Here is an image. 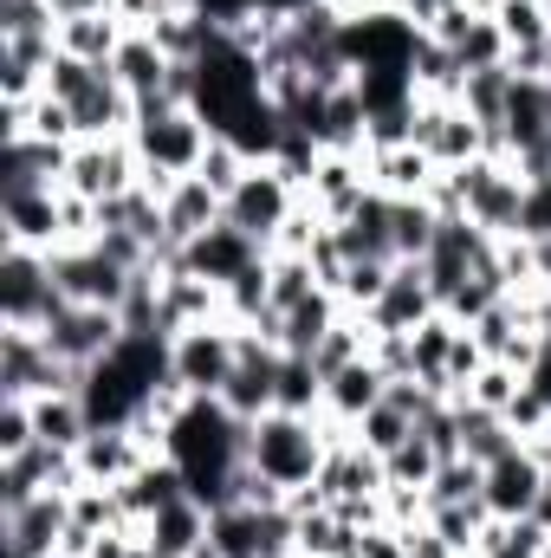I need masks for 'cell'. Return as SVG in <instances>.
<instances>
[{"mask_svg":"<svg viewBox=\"0 0 551 558\" xmlns=\"http://www.w3.org/2000/svg\"><path fill=\"white\" fill-rule=\"evenodd\" d=\"M434 468H441V454H434L428 435H409L396 454H383V481H390V487H421V494H428Z\"/></svg>","mask_w":551,"mask_h":558,"instance_id":"33","label":"cell"},{"mask_svg":"<svg viewBox=\"0 0 551 558\" xmlns=\"http://www.w3.org/2000/svg\"><path fill=\"white\" fill-rule=\"evenodd\" d=\"M532 279L539 292H551V241H532Z\"/></svg>","mask_w":551,"mask_h":558,"instance_id":"46","label":"cell"},{"mask_svg":"<svg viewBox=\"0 0 551 558\" xmlns=\"http://www.w3.org/2000/svg\"><path fill=\"white\" fill-rule=\"evenodd\" d=\"M13 39H59L52 0H0V46Z\"/></svg>","mask_w":551,"mask_h":558,"instance_id":"32","label":"cell"},{"mask_svg":"<svg viewBox=\"0 0 551 558\" xmlns=\"http://www.w3.org/2000/svg\"><path fill=\"white\" fill-rule=\"evenodd\" d=\"M454 422H461V454L480 461V468H493L500 454L526 448V441L513 435V422L500 416V410H487V403H474V397H454Z\"/></svg>","mask_w":551,"mask_h":558,"instance_id":"24","label":"cell"},{"mask_svg":"<svg viewBox=\"0 0 551 558\" xmlns=\"http://www.w3.org/2000/svg\"><path fill=\"white\" fill-rule=\"evenodd\" d=\"M247 169H254V156H247L241 143L215 137V143H208V156H201V169H195V175H201V182H208V189H215V195L228 202V195L241 189V175H247Z\"/></svg>","mask_w":551,"mask_h":558,"instance_id":"35","label":"cell"},{"mask_svg":"<svg viewBox=\"0 0 551 558\" xmlns=\"http://www.w3.org/2000/svg\"><path fill=\"white\" fill-rule=\"evenodd\" d=\"M234 364H241V325H228V318H208V325H188L169 338V377L188 397H221Z\"/></svg>","mask_w":551,"mask_h":558,"instance_id":"4","label":"cell"},{"mask_svg":"<svg viewBox=\"0 0 551 558\" xmlns=\"http://www.w3.org/2000/svg\"><path fill=\"white\" fill-rule=\"evenodd\" d=\"M415 149H428L441 169H461L474 156H493L487 149V131L454 105V98H415V131H409Z\"/></svg>","mask_w":551,"mask_h":558,"instance_id":"10","label":"cell"},{"mask_svg":"<svg viewBox=\"0 0 551 558\" xmlns=\"http://www.w3.org/2000/svg\"><path fill=\"white\" fill-rule=\"evenodd\" d=\"M124 20L105 7V13H78V20H59V52H72V59H85V65H111L118 59V46H124Z\"/></svg>","mask_w":551,"mask_h":558,"instance_id":"27","label":"cell"},{"mask_svg":"<svg viewBox=\"0 0 551 558\" xmlns=\"http://www.w3.org/2000/svg\"><path fill=\"white\" fill-rule=\"evenodd\" d=\"M344 312H351V305H344L338 292H311L298 312H285V318L273 325V344H279V351H292V357H311V351H318V338H325Z\"/></svg>","mask_w":551,"mask_h":558,"instance_id":"26","label":"cell"},{"mask_svg":"<svg viewBox=\"0 0 551 558\" xmlns=\"http://www.w3.org/2000/svg\"><path fill=\"white\" fill-rule=\"evenodd\" d=\"M221 221H228V202H221L201 175H175V182L162 189V228H169L175 247H188L195 234H208V228H221Z\"/></svg>","mask_w":551,"mask_h":558,"instance_id":"19","label":"cell"},{"mask_svg":"<svg viewBox=\"0 0 551 558\" xmlns=\"http://www.w3.org/2000/svg\"><path fill=\"white\" fill-rule=\"evenodd\" d=\"M325 454H331L325 422L318 416H285V410H267V416L254 422V441H247V468L267 474V481H279L285 494H292V487H311L318 468H325Z\"/></svg>","mask_w":551,"mask_h":558,"instance_id":"2","label":"cell"},{"mask_svg":"<svg viewBox=\"0 0 551 558\" xmlns=\"http://www.w3.org/2000/svg\"><path fill=\"white\" fill-rule=\"evenodd\" d=\"M149 454H156V448L143 441L137 428H91V435L78 441V474H85L91 487H124Z\"/></svg>","mask_w":551,"mask_h":558,"instance_id":"17","label":"cell"},{"mask_svg":"<svg viewBox=\"0 0 551 558\" xmlns=\"http://www.w3.org/2000/svg\"><path fill=\"white\" fill-rule=\"evenodd\" d=\"M59 305H72L52 279V260L33 254V247H7L0 254V318L13 331H39Z\"/></svg>","mask_w":551,"mask_h":558,"instance_id":"6","label":"cell"},{"mask_svg":"<svg viewBox=\"0 0 551 558\" xmlns=\"http://www.w3.org/2000/svg\"><path fill=\"white\" fill-rule=\"evenodd\" d=\"M532 520L551 533V468H546V487H539V507H532Z\"/></svg>","mask_w":551,"mask_h":558,"instance_id":"48","label":"cell"},{"mask_svg":"<svg viewBox=\"0 0 551 558\" xmlns=\"http://www.w3.org/2000/svg\"><path fill=\"white\" fill-rule=\"evenodd\" d=\"M0 221H7V247H33V254H59L65 234V189H26V195H0Z\"/></svg>","mask_w":551,"mask_h":558,"instance_id":"12","label":"cell"},{"mask_svg":"<svg viewBox=\"0 0 551 558\" xmlns=\"http://www.w3.org/2000/svg\"><path fill=\"white\" fill-rule=\"evenodd\" d=\"M292 558H311V553H292Z\"/></svg>","mask_w":551,"mask_h":558,"instance_id":"51","label":"cell"},{"mask_svg":"<svg viewBox=\"0 0 551 558\" xmlns=\"http://www.w3.org/2000/svg\"><path fill=\"white\" fill-rule=\"evenodd\" d=\"M434 175H441V162H434L428 149H415V143L370 149V189H383V195H396V202H428Z\"/></svg>","mask_w":551,"mask_h":558,"instance_id":"22","label":"cell"},{"mask_svg":"<svg viewBox=\"0 0 551 558\" xmlns=\"http://www.w3.org/2000/svg\"><path fill=\"white\" fill-rule=\"evenodd\" d=\"M506 422H513V435H519V441H532V435H546V428H551V403L532 390V384H519V397L506 403Z\"/></svg>","mask_w":551,"mask_h":558,"instance_id":"41","label":"cell"},{"mask_svg":"<svg viewBox=\"0 0 551 558\" xmlns=\"http://www.w3.org/2000/svg\"><path fill=\"white\" fill-rule=\"evenodd\" d=\"M461 7H474V13H487V20H493V13H500L506 0H461Z\"/></svg>","mask_w":551,"mask_h":558,"instance_id":"49","label":"cell"},{"mask_svg":"<svg viewBox=\"0 0 551 558\" xmlns=\"http://www.w3.org/2000/svg\"><path fill=\"white\" fill-rule=\"evenodd\" d=\"M305 208V195H298V182L273 169V162H254L247 175H241V189L228 195V228H241L247 241H260L267 254H273V241L285 234V221Z\"/></svg>","mask_w":551,"mask_h":558,"instance_id":"5","label":"cell"},{"mask_svg":"<svg viewBox=\"0 0 551 558\" xmlns=\"http://www.w3.org/2000/svg\"><path fill=\"white\" fill-rule=\"evenodd\" d=\"M526 241H551V182H526V221H519Z\"/></svg>","mask_w":551,"mask_h":558,"instance_id":"43","label":"cell"},{"mask_svg":"<svg viewBox=\"0 0 551 558\" xmlns=\"http://www.w3.org/2000/svg\"><path fill=\"white\" fill-rule=\"evenodd\" d=\"M85 377L72 371V364H59L52 351H46V338L39 331H0V397H13V403H33V397H52V390H78Z\"/></svg>","mask_w":551,"mask_h":558,"instance_id":"8","label":"cell"},{"mask_svg":"<svg viewBox=\"0 0 551 558\" xmlns=\"http://www.w3.org/2000/svg\"><path fill=\"white\" fill-rule=\"evenodd\" d=\"M364 195H370V156H331V149H325L318 169H311V182H305V208L338 228Z\"/></svg>","mask_w":551,"mask_h":558,"instance_id":"14","label":"cell"},{"mask_svg":"<svg viewBox=\"0 0 551 558\" xmlns=\"http://www.w3.org/2000/svg\"><path fill=\"white\" fill-rule=\"evenodd\" d=\"M39 338H46V351H52L59 364H72V371L85 377L91 364H105V357L124 344V318H118L111 305H59V312L39 325Z\"/></svg>","mask_w":551,"mask_h":558,"instance_id":"7","label":"cell"},{"mask_svg":"<svg viewBox=\"0 0 551 558\" xmlns=\"http://www.w3.org/2000/svg\"><path fill=\"white\" fill-rule=\"evenodd\" d=\"M448 189L461 202V215L474 228H487L493 241H513L526 221V175L513 156H474L461 169H448Z\"/></svg>","mask_w":551,"mask_h":558,"instance_id":"3","label":"cell"},{"mask_svg":"<svg viewBox=\"0 0 551 558\" xmlns=\"http://www.w3.org/2000/svg\"><path fill=\"white\" fill-rule=\"evenodd\" d=\"M539 7H546V26H551V0H539Z\"/></svg>","mask_w":551,"mask_h":558,"instance_id":"50","label":"cell"},{"mask_svg":"<svg viewBox=\"0 0 551 558\" xmlns=\"http://www.w3.org/2000/svg\"><path fill=\"white\" fill-rule=\"evenodd\" d=\"M65 162H72V143L13 137V143H7V175H0V195H26V189H65Z\"/></svg>","mask_w":551,"mask_h":558,"instance_id":"21","label":"cell"},{"mask_svg":"<svg viewBox=\"0 0 551 558\" xmlns=\"http://www.w3.org/2000/svg\"><path fill=\"white\" fill-rule=\"evenodd\" d=\"M357 558H409L403 526H370V533H364V546H357Z\"/></svg>","mask_w":551,"mask_h":558,"instance_id":"44","label":"cell"},{"mask_svg":"<svg viewBox=\"0 0 551 558\" xmlns=\"http://www.w3.org/2000/svg\"><path fill=\"white\" fill-rule=\"evenodd\" d=\"M480 487H487V468H480V461H467V454H454V461H441V468H434V481H428V507L480 500Z\"/></svg>","mask_w":551,"mask_h":558,"instance_id":"34","label":"cell"},{"mask_svg":"<svg viewBox=\"0 0 551 558\" xmlns=\"http://www.w3.org/2000/svg\"><path fill=\"white\" fill-rule=\"evenodd\" d=\"M415 435V422L403 416V410H396V403H390V397H383V403H377V410H370V416L357 422V441H364V448H370V454H396V448H403V441H409Z\"/></svg>","mask_w":551,"mask_h":558,"instance_id":"37","label":"cell"},{"mask_svg":"<svg viewBox=\"0 0 551 558\" xmlns=\"http://www.w3.org/2000/svg\"><path fill=\"white\" fill-rule=\"evenodd\" d=\"M434 228H441V215L428 202H396V260H421L434 247Z\"/></svg>","mask_w":551,"mask_h":558,"instance_id":"36","label":"cell"},{"mask_svg":"<svg viewBox=\"0 0 551 558\" xmlns=\"http://www.w3.org/2000/svg\"><path fill=\"white\" fill-rule=\"evenodd\" d=\"M539 487H546V468L532 461V448H513V454H500V461L487 468L480 500H487V513H493V520H532Z\"/></svg>","mask_w":551,"mask_h":558,"instance_id":"15","label":"cell"},{"mask_svg":"<svg viewBox=\"0 0 551 558\" xmlns=\"http://www.w3.org/2000/svg\"><path fill=\"white\" fill-rule=\"evenodd\" d=\"M208 520H215V513H208L195 494H182V500H169L162 513L143 520V546L156 558H195L208 546Z\"/></svg>","mask_w":551,"mask_h":558,"instance_id":"20","label":"cell"},{"mask_svg":"<svg viewBox=\"0 0 551 558\" xmlns=\"http://www.w3.org/2000/svg\"><path fill=\"white\" fill-rule=\"evenodd\" d=\"M215 131L188 111V105H162V98H143L137 105V124H131V149L143 162V189H169L175 175H195L201 156H208Z\"/></svg>","mask_w":551,"mask_h":558,"instance_id":"1","label":"cell"},{"mask_svg":"<svg viewBox=\"0 0 551 558\" xmlns=\"http://www.w3.org/2000/svg\"><path fill=\"white\" fill-rule=\"evenodd\" d=\"M403 539H409V558H461L428 520H421V526H403Z\"/></svg>","mask_w":551,"mask_h":558,"instance_id":"45","label":"cell"},{"mask_svg":"<svg viewBox=\"0 0 551 558\" xmlns=\"http://www.w3.org/2000/svg\"><path fill=\"white\" fill-rule=\"evenodd\" d=\"M493 20H500V33H506V46H513V52H519V46H546V39H551L546 7H539V0H506Z\"/></svg>","mask_w":551,"mask_h":558,"instance_id":"38","label":"cell"},{"mask_svg":"<svg viewBox=\"0 0 551 558\" xmlns=\"http://www.w3.org/2000/svg\"><path fill=\"white\" fill-rule=\"evenodd\" d=\"M52 260V279H59V292L72 299V305H124V292H131V279L137 274H124L118 260H105L91 241L85 247H59V254H46Z\"/></svg>","mask_w":551,"mask_h":558,"instance_id":"11","label":"cell"},{"mask_svg":"<svg viewBox=\"0 0 551 558\" xmlns=\"http://www.w3.org/2000/svg\"><path fill=\"white\" fill-rule=\"evenodd\" d=\"M441 312V299H434V286H428V267L421 260H396L390 267V286L377 292V305L364 312L370 318V331H415V325H428Z\"/></svg>","mask_w":551,"mask_h":558,"instance_id":"13","label":"cell"},{"mask_svg":"<svg viewBox=\"0 0 551 558\" xmlns=\"http://www.w3.org/2000/svg\"><path fill=\"white\" fill-rule=\"evenodd\" d=\"M338 247H344V260H396V195L370 189L338 221Z\"/></svg>","mask_w":551,"mask_h":558,"instance_id":"18","label":"cell"},{"mask_svg":"<svg viewBox=\"0 0 551 558\" xmlns=\"http://www.w3.org/2000/svg\"><path fill=\"white\" fill-rule=\"evenodd\" d=\"M546 546H551V533L539 520H493L480 533L474 558H546Z\"/></svg>","mask_w":551,"mask_h":558,"instance_id":"30","label":"cell"},{"mask_svg":"<svg viewBox=\"0 0 551 558\" xmlns=\"http://www.w3.org/2000/svg\"><path fill=\"white\" fill-rule=\"evenodd\" d=\"M105 7H111V0H52V13H59V20H78V13H105Z\"/></svg>","mask_w":551,"mask_h":558,"instance_id":"47","label":"cell"},{"mask_svg":"<svg viewBox=\"0 0 551 558\" xmlns=\"http://www.w3.org/2000/svg\"><path fill=\"white\" fill-rule=\"evenodd\" d=\"M182 494H188V474H182V468H175L169 454H149L137 474H131V481L118 487V500H124L131 526H143L149 513H162V507H169V500H182Z\"/></svg>","mask_w":551,"mask_h":558,"instance_id":"25","label":"cell"},{"mask_svg":"<svg viewBox=\"0 0 551 558\" xmlns=\"http://www.w3.org/2000/svg\"><path fill=\"white\" fill-rule=\"evenodd\" d=\"M33 428H39V441H52V448H72V454H78V441L91 435L85 397H78V390H52V397H33Z\"/></svg>","mask_w":551,"mask_h":558,"instance_id":"28","label":"cell"},{"mask_svg":"<svg viewBox=\"0 0 551 558\" xmlns=\"http://www.w3.org/2000/svg\"><path fill=\"white\" fill-rule=\"evenodd\" d=\"M506 33H500V20H487V13H474V26L454 39V59H461V72H493V65H506Z\"/></svg>","mask_w":551,"mask_h":558,"instance_id":"31","label":"cell"},{"mask_svg":"<svg viewBox=\"0 0 551 558\" xmlns=\"http://www.w3.org/2000/svg\"><path fill=\"white\" fill-rule=\"evenodd\" d=\"M260 260H267V247H260V241H247V234H241V228H228V221H221V228H208V234H195V241L182 247V267H188V274H201V279H215L221 292L247 274V267H260Z\"/></svg>","mask_w":551,"mask_h":558,"instance_id":"16","label":"cell"},{"mask_svg":"<svg viewBox=\"0 0 551 558\" xmlns=\"http://www.w3.org/2000/svg\"><path fill=\"white\" fill-rule=\"evenodd\" d=\"M390 267H396V260H351V267H344V286H338V299H344L351 312H370L377 292L390 286Z\"/></svg>","mask_w":551,"mask_h":558,"instance_id":"39","label":"cell"},{"mask_svg":"<svg viewBox=\"0 0 551 558\" xmlns=\"http://www.w3.org/2000/svg\"><path fill=\"white\" fill-rule=\"evenodd\" d=\"M143 182V162L131 137H105V143H72V162H65V195H85V202H111V195H131Z\"/></svg>","mask_w":551,"mask_h":558,"instance_id":"9","label":"cell"},{"mask_svg":"<svg viewBox=\"0 0 551 558\" xmlns=\"http://www.w3.org/2000/svg\"><path fill=\"white\" fill-rule=\"evenodd\" d=\"M519 384H526V371H513V364H480V377L467 384V397L474 403H487V410H500L506 416V403L519 397Z\"/></svg>","mask_w":551,"mask_h":558,"instance_id":"40","label":"cell"},{"mask_svg":"<svg viewBox=\"0 0 551 558\" xmlns=\"http://www.w3.org/2000/svg\"><path fill=\"white\" fill-rule=\"evenodd\" d=\"M111 72H118V85L143 105V98H156V92L169 85L175 59L156 46V33H149V26H131V33H124V46H118V59H111Z\"/></svg>","mask_w":551,"mask_h":558,"instance_id":"23","label":"cell"},{"mask_svg":"<svg viewBox=\"0 0 551 558\" xmlns=\"http://www.w3.org/2000/svg\"><path fill=\"white\" fill-rule=\"evenodd\" d=\"M273 410L285 416H318L325 410V371L311 357H279V384H273Z\"/></svg>","mask_w":551,"mask_h":558,"instance_id":"29","label":"cell"},{"mask_svg":"<svg viewBox=\"0 0 551 558\" xmlns=\"http://www.w3.org/2000/svg\"><path fill=\"white\" fill-rule=\"evenodd\" d=\"M33 441H39V428H33V403L0 397V461L20 454V448H33Z\"/></svg>","mask_w":551,"mask_h":558,"instance_id":"42","label":"cell"}]
</instances>
